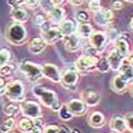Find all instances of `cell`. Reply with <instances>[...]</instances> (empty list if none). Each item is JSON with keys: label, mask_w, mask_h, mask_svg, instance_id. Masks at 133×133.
Here are the masks:
<instances>
[{"label": "cell", "mask_w": 133, "mask_h": 133, "mask_svg": "<svg viewBox=\"0 0 133 133\" xmlns=\"http://www.w3.org/2000/svg\"><path fill=\"white\" fill-rule=\"evenodd\" d=\"M84 55H86V56H90V57H94V58H98L99 60V56H100V52L98 51L94 46H88V47H85L84 48Z\"/></svg>", "instance_id": "836d02e7"}, {"label": "cell", "mask_w": 133, "mask_h": 133, "mask_svg": "<svg viewBox=\"0 0 133 133\" xmlns=\"http://www.w3.org/2000/svg\"><path fill=\"white\" fill-rule=\"evenodd\" d=\"M107 60H108L109 65H110V70L118 71V70H119V67H121V65H122L123 60H124V57H123L122 55L117 51L115 48H113L112 51L108 53Z\"/></svg>", "instance_id": "9a60e30c"}, {"label": "cell", "mask_w": 133, "mask_h": 133, "mask_svg": "<svg viewBox=\"0 0 133 133\" xmlns=\"http://www.w3.org/2000/svg\"><path fill=\"white\" fill-rule=\"evenodd\" d=\"M118 72H119V75H121L122 77H124L128 82L133 80V66L129 63V61H128L127 57L123 60L122 65H121V67H119V70H118Z\"/></svg>", "instance_id": "ffe728a7"}, {"label": "cell", "mask_w": 133, "mask_h": 133, "mask_svg": "<svg viewBox=\"0 0 133 133\" xmlns=\"http://www.w3.org/2000/svg\"><path fill=\"white\" fill-rule=\"evenodd\" d=\"M13 71H14V66H13V65L6 63V65H4V66H0V76H3V77L10 76L11 74H13Z\"/></svg>", "instance_id": "e575fe53"}, {"label": "cell", "mask_w": 133, "mask_h": 133, "mask_svg": "<svg viewBox=\"0 0 133 133\" xmlns=\"http://www.w3.org/2000/svg\"><path fill=\"white\" fill-rule=\"evenodd\" d=\"M33 122H34V125H37V127H44V119H43L42 117L34 118Z\"/></svg>", "instance_id": "ee69618b"}, {"label": "cell", "mask_w": 133, "mask_h": 133, "mask_svg": "<svg viewBox=\"0 0 133 133\" xmlns=\"http://www.w3.org/2000/svg\"><path fill=\"white\" fill-rule=\"evenodd\" d=\"M92 25L89 23V22H86V23H80L77 27H76V33H77V36L79 37H81V38H90V36L92 34Z\"/></svg>", "instance_id": "603a6c76"}, {"label": "cell", "mask_w": 133, "mask_h": 133, "mask_svg": "<svg viewBox=\"0 0 133 133\" xmlns=\"http://www.w3.org/2000/svg\"><path fill=\"white\" fill-rule=\"evenodd\" d=\"M109 127L113 132L115 133H124L127 131V124H125V118L122 115H114L110 122H109Z\"/></svg>", "instance_id": "e0dca14e"}, {"label": "cell", "mask_w": 133, "mask_h": 133, "mask_svg": "<svg viewBox=\"0 0 133 133\" xmlns=\"http://www.w3.org/2000/svg\"><path fill=\"white\" fill-rule=\"evenodd\" d=\"M89 42L90 44L94 46L98 51L100 52H104L105 48H107V43H108V37L105 34V32H102V31H94L92 34L90 36L89 38Z\"/></svg>", "instance_id": "9c48e42d"}, {"label": "cell", "mask_w": 133, "mask_h": 133, "mask_svg": "<svg viewBox=\"0 0 133 133\" xmlns=\"http://www.w3.org/2000/svg\"><path fill=\"white\" fill-rule=\"evenodd\" d=\"M3 112L8 117H14V115H17L18 113L21 112V105H18V103L14 102V103H11V104L5 105L4 109H3Z\"/></svg>", "instance_id": "f546056e"}, {"label": "cell", "mask_w": 133, "mask_h": 133, "mask_svg": "<svg viewBox=\"0 0 133 133\" xmlns=\"http://www.w3.org/2000/svg\"><path fill=\"white\" fill-rule=\"evenodd\" d=\"M10 61V51L6 48L0 50V66H4Z\"/></svg>", "instance_id": "d6a6232c"}, {"label": "cell", "mask_w": 133, "mask_h": 133, "mask_svg": "<svg viewBox=\"0 0 133 133\" xmlns=\"http://www.w3.org/2000/svg\"><path fill=\"white\" fill-rule=\"evenodd\" d=\"M125 124H127V129L131 133H133V113H129L127 114L125 117Z\"/></svg>", "instance_id": "8d00e7d4"}, {"label": "cell", "mask_w": 133, "mask_h": 133, "mask_svg": "<svg viewBox=\"0 0 133 133\" xmlns=\"http://www.w3.org/2000/svg\"><path fill=\"white\" fill-rule=\"evenodd\" d=\"M112 89L114 90L115 92H118V94H123V92L125 91L127 89H128V81L122 77L121 75H117V76H114L112 79Z\"/></svg>", "instance_id": "d6986e66"}, {"label": "cell", "mask_w": 133, "mask_h": 133, "mask_svg": "<svg viewBox=\"0 0 133 133\" xmlns=\"http://www.w3.org/2000/svg\"><path fill=\"white\" fill-rule=\"evenodd\" d=\"M105 34H107V37H108V41L109 42H113V43H115V42L118 41L119 38H121V31L117 28V27H114V25H108L107 27V32H105Z\"/></svg>", "instance_id": "4316f807"}, {"label": "cell", "mask_w": 133, "mask_h": 133, "mask_svg": "<svg viewBox=\"0 0 133 133\" xmlns=\"http://www.w3.org/2000/svg\"><path fill=\"white\" fill-rule=\"evenodd\" d=\"M58 115H60V119L63 122H69L74 118V114L70 110V108L67 107V104H62L60 110H58Z\"/></svg>", "instance_id": "83f0119b"}, {"label": "cell", "mask_w": 133, "mask_h": 133, "mask_svg": "<svg viewBox=\"0 0 133 133\" xmlns=\"http://www.w3.org/2000/svg\"><path fill=\"white\" fill-rule=\"evenodd\" d=\"M124 1H127V3H132L133 4V0H124Z\"/></svg>", "instance_id": "11a10c76"}, {"label": "cell", "mask_w": 133, "mask_h": 133, "mask_svg": "<svg viewBox=\"0 0 133 133\" xmlns=\"http://www.w3.org/2000/svg\"><path fill=\"white\" fill-rule=\"evenodd\" d=\"M11 18L14 22H18V23H25V22L29 19V14L25 9H23L21 6L18 8H13L11 9Z\"/></svg>", "instance_id": "7402d4cb"}, {"label": "cell", "mask_w": 133, "mask_h": 133, "mask_svg": "<svg viewBox=\"0 0 133 133\" xmlns=\"http://www.w3.org/2000/svg\"><path fill=\"white\" fill-rule=\"evenodd\" d=\"M17 127V122H15V119L13 118V117H9V118H6L4 122L1 123V125H0V131L3 133H8L13 131L14 128Z\"/></svg>", "instance_id": "f1b7e54d"}, {"label": "cell", "mask_w": 133, "mask_h": 133, "mask_svg": "<svg viewBox=\"0 0 133 133\" xmlns=\"http://www.w3.org/2000/svg\"><path fill=\"white\" fill-rule=\"evenodd\" d=\"M25 3V0H8V4L10 5L11 8H18Z\"/></svg>", "instance_id": "60d3db41"}, {"label": "cell", "mask_w": 133, "mask_h": 133, "mask_svg": "<svg viewBox=\"0 0 133 133\" xmlns=\"http://www.w3.org/2000/svg\"><path fill=\"white\" fill-rule=\"evenodd\" d=\"M17 127L18 129L23 133H28V132H32L33 127H34V122L32 118H28V117H24V118H21L18 123H17Z\"/></svg>", "instance_id": "d4e9b609"}, {"label": "cell", "mask_w": 133, "mask_h": 133, "mask_svg": "<svg viewBox=\"0 0 133 133\" xmlns=\"http://www.w3.org/2000/svg\"><path fill=\"white\" fill-rule=\"evenodd\" d=\"M58 133H71V129L69 127L62 125V127H60V129H58Z\"/></svg>", "instance_id": "bcb514c9"}, {"label": "cell", "mask_w": 133, "mask_h": 133, "mask_svg": "<svg viewBox=\"0 0 133 133\" xmlns=\"http://www.w3.org/2000/svg\"><path fill=\"white\" fill-rule=\"evenodd\" d=\"M88 122L92 128H102L105 124V117L102 112H92L88 117Z\"/></svg>", "instance_id": "44dd1931"}, {"label": "cell", "mask_w": 133, "mask_h": 133, "mask_svg": "<svg viewBox=\"0 0 133 133\" xmlns=\"http://www.w3.org/2000/svg\"><path fill=\"white\" fill-rule=\"evenodd\" d=\"M46 47H47V43L43 39V37H36V38L31 39V42L28 43V50L33 55H39V53H42V52L46 50Z\"/></svg>", "instance_id": "2e32d148"}, {"label": "cell", "mask_w": 133, "mask_h": 133, "mask_svg": "<svg viewBox=\"0 0 133 133\" xmlns=\"http://www.w3.org/2000/svg\"><path fill=\"white\" fill-rule=\"evenodd\" d=\"M5 38L10 42L11 44L15 46H21L24 42L27 41V31L23 27L22 23L14 22L13 24H10L6 31H5Z\"/></svg>", "instance_id": "7a4b0ae2"}, {"label": "cell", "mask_w": 133, "mask_h": 133, "mask_svg": "<svg viewBox=\"0 0 133 133\" xmlns=\"http://www.w3.org/2000/svg\"><path fill=\"white\" fill-rule=\"evenodd\" d=\"M131 94L133 95V84H132V86H131Z\"/></svg>", "instance_id": "db71d44e"}, {"label": "cell", "mask_w": 133, "mask_h": 133, "mask_svg": "<svg viewBox=\"0 0 133 133\" xmlns=\"http://www.w3.org/2000/svg\"><path fill=\"white\" fill-rule=\"evenodd\" d=\"M21 112L24 117H28V118L34 119V118L42 115V108L37 102L24 100V102L21 104Z\"/></svg>", "instance_id": "8992f818"}, {"label": "cell", "mask_w": 133, "mask_h": 133, "mask_svg": "<svg viewBox=\"0 0 133 133\" xmlns=\"http://www.w3.org/2000/svg\"><path fill=\"white\" fill-rule=\"evenodd\" d=\"M75 18L79 23H86L90 21V14L88 10H77L75 14Z\"/></svg>", "instance_id": "1f68e13d"}, {"label": "cell", "mask_w": 133, "mask_h": 133, "mask_svg": "<svg viewBox=\"0 0 133 133\" xmlns=\"http://www.w3.org/2000/svg\"><path fill=\"white\" fill-rule=\"evenodd\" d=\"M8 133H15V132H13V131H10V132H8Z\"/></svg>", "instance_id": "9f6ffc18"}, {"label": "cell", "mask_w": 133, "mask_h": 133, "mask_svg": "<svg viewBox=\"0 0 133 133\" xmlns=\"http://www.w3.org/2000/svg\"><path fill=\"white\" fill-rule=\"evenodd\" d=\"M127 58H128V61H129V63H131V65L133 66V53H129V56H128Z\"/></svg>", "instance_id": "f907efd6"}, {"label": "cell", "mask_w": 133, "mask_h": 133, "mask_svg": "<svg viewBox=\"0 0 133 133\" xmlns=\"http://www.w3.org/2000/svg\"><path fill=\"white\" fill-rule=\"evenodd\" d=\"M69 3H70L71 5H75V6H79V5H81L82 3H84V0H69Z\"/></svg>", "instance_id": "7dc6e473"}, {"label": "cell", "mask_w": 133, "mask_h": 133, "mask_svg": "<svg viewBox=\"0 0 133 133\" xmlns=\"http://www.w3.org/2000/svg\"><path fill=\"white\" fill-rule=\"evenodd\" d=\"M114 133H115V132H114Z\"/></svg>", "instance_id": "680465c9"}, {"label": "cell", "mask_w": 133, "mask_h": 133, "mask_svg": "<svg viewBox=\"0 0 133 133\" xmlns=\"http://www.w3.org/2000/svg\"><path fill=\"white\" fill-rule=\"evenodd\" d=\"M58 129H60L58 125L52 124V125H48V127L44 129V133H58Z\"/></svg>", "instance_id": "7bdbcfd3"}, {"label": "cell", "mask_w": 133, "mask_h": 133, "mask_svg": "<svg viewBox=\"0 0 133 133\" xmlns=\"http://www.w3.org/2000/svg\"><path fill=\"white\" fill-rule=\"evenodd\" d=\"M42 74L43 77L51 80L52 82H61V71L53 63H43L42 65Z\"/></svg>", "instance_id": "30bf717a"}, {"label": "cell", "mask_w": 133, "mask_h": 133, "mask_svg": "<svg viewBox=\"0 0 133 133\" xmlns=\"http://www.w3.org/2000/svg\"><path fill=\"white\" fill-rule=\"evenodd\" d=\"M96 63H98V58L82 55L75 61V67L79 72H90L96 70Z\"/></svg>", "instance_id": "52a82bcc"}, {"label": "cell", "mask_w": 133, "mask_h": 133, "mask_svg": "<svg viewBox=\"0 0 133 133\" xmlns=\"http://www.w3.org/2000/svg\"><path fill=\"white\" fill-rule=\"evenodd\" d=\"M102 1L100 0H90L89 1V9L92 11V13H96L102 9Z\"/></svg>", "instance_id": "d590c367"}, {"label": "cell", "mask_w": 133, "mask_h": 133, "mask_svg": "<svg viewBox=\"0 0 133 133\" xmlns=\"http://www.w3.org/2000/svg\"><path fill=\"white\" fill-rule=\"evenodd\" d=\"M48 19L53 24H60L65 19V9L60 5H55L51 10L48 11Z\"/></svg>", "instance_id": "ac0fdd59"}, {"label": "cell", "mask_w": 133, "mask_h": 133, "mask_svg": "<svg viewBox=\"0 0 133 133\" xmlns=\"http://www.w3.org/2000/svg\"><path fill=\"white\" fill-rule=\"evenodd\" d=\"M42 37L47 44H55L63 38V34H62V32L60 31L58 27H51L50 29H47L46 32L42 33Z\"/></svg>", "instance_id": "4fadbf2b"}, {"label": "cell", "mask_w": 133, "mask_h": 133, "mask_svg": "<svg viewBox=\"0 0 133 133\" xmlns=\"http://www.w3.org/2000/svg\"><path fill=\"white\" fill-rule=\"evenodd\" d=\"M112 9H114V10H121V9H123V1L122 0H113Z\"/></svg>", "instance_id": "ab89813d"}, {"label": "cell", "mask_w": 133, "mask_h": 133, "mask_svg": "<svg viewBox=\"0 0 133 133\" xmlns=\"http://www.w3.org/2000/svg\"><path fill=\"white\" fill-rule=\"evenodd\" d=\"M28 8H31V9H34V8H37L38 5H39V0H25V3H24Z\"/></svg>", "instance_id": "b9f144b4"}, {"label": "cell", "mask_w": 133, "mask_h": 133, "mask_svg": "<svg viewBox=\"0 0 133 133\" xmlns=\"http://www.w3.org/2000/svg\"><path fill=\"white\" fill-rule=\"evenodd\" d=\"M113 19H114V14H113L112 9L102 8L99 11L94 13V22L98 25H100V27H108V25H110Z\"/></svg>", "instance_id": "ba28073f"}, {"label": "cell", "mask_w": 133, "mask_h": 133, "mask_svg": "<svg viewBox=\"0 0 133 133\" xmlns=\"http://www.w3.org/2000/svg\"><path fill=\"white\" fill-rule=\"evenodd\" d=\"M96 70L100 72H108L110 70V65H109V62L107 58H99L98 60V63H96Z\"/></svg>", "instance_id": "4dcf8cb0"}, {"label": "cell", "mask_w": 133, "mask_h": 133, "mask_svg": "<svg viewBox=\"0 0 133 133\" xmlns=\"http://www.w3.org/2000/svg\"><path fill=\"white\" fill-rule=\"evenodd\" d=\"M71 133H82L80 129H77V128H74V129H71Z\"/></svg>", "instance_id": "816d5d0a"}, {"label": "cell", "mask_w": 133, "mask_h": 133, "mask_svg": "<svg viewBox=\"0 0 133 133\" xmlns=\"http://www.w3.org/2000/svg\"><path fill=\"white\" fill-rule=\"evenodd\" d=\"M33 22H34V24H37L38 27H41L44 22H47V19H46V17H44V15H42V14H36Z\"/></svg>", "instance_id": "74e56055"}, {"label": "cell", "mask_w": 133, "mask_h": 133, "mask_svg": "<svg viewBox=\"0 0 133 133\" xmlns=\"http://www.w3.org/2000/svg\"><path fill=\"white\" fill-rule=\"evenodd\" d=\"M32 92L34 96H37L39 100L42 102L43 105L48 107L53 112H58L60 108H61V104L57 99V95L53 90H48V89H44L42 86H33L32 89Z\"/></svg>", "instance_id": "6da1fadb"}, {"label": "cell", "mask_w": 133, "mask_h": 133, "mask_svg": "<svg viewBox=\"0 0 133 133\" xmlns=\"http://www.w3.org/2000/svg\"><path fill=\"white\" fill-rule=\"evenodd\" d=\"M81 99L88 107H96L100 103V94L91 88H88L81 92Z\"/></svg>", "instance_id": "7c38bea8"}, {"label": "cell", "mask_w": 133, "mask_h": 133, "mask_svg": "<svg viewBox=\"0 0 133 133\" xmlns=\"http://www.w3.org/2000/svg\"><path fill=\"white\" fill-rule=\"evenodd\" d=\"M31 133H44V129H43V127H37V125H34Z\"/></svg>", "instance_id": "f6af8a7d"}, {"label": "cell", "mask_w": 133, "mask_h": 133, "mask_svg": "<svg viewBox=\"0 0 133 133\" xmlns=\"http://www.w3.org/2000/svg\"><path fill=\"white\" fill-rule=\"evenodd\" d=\"M5 96L15 103H23L25 100V92H24V85L19 80H13L8 82Z\"/></svg>", "instance_id": "3957f363"}, {"label": "cell", "mask_w": 133, "mask_h": 133, "mask_svg": "<svg viewBox=\"0 0 133 133\" xmlns=\"http://www.w3.org/2000/svg\"><path fill=\"white\" fill-rule=\"evenodd\" d=\"M58 28L62 32L63 37L65 36H69V34H72V33H75V31H76V25H75V23L71 19H63L58 24Z\"/></svg>", "instance_id": "cb8c5ba5"}, {"label": "cell", "mask_w": 133, "mask_h": 133, "mask_svg": "<svg viewBox=\"0 0 133 133\" xmlns=\"http://www.w3.org/2000/svg\"><path fill=\"white\" fill-rule=\"evenodd\" d=\"M28 133H31V132H28Z\"/></svg>", "instance_id": "6f0895ef"}, {"label": "cell", "mask_w": 133, "mask_h": 133, "mask_svg": "<svg viewBox=\"0 0 133 133\" xmlns=\"http://www.w3.org/2000/svg\"><path fill=\"white\" fill-rule=\"evenodd\" d=\"M79 71L76 70V67L74 66L71 69H67L65 71L61 72V84L62 86L70 91L76 90V85L79 82Z\"/></svg>", "instance_id": "5b68a950"}, {"label": "cell", "mask_w": 133, "mask_h": 133, "mask_svg": "<svg viewBox=\"0 0 133 133\" xmlns=\"http://www.w3.org/2000/svg\"><path fill=\"white\" fill-rule=\"evenodd\" d=\"M63 1H65V0H52V3H53L55 5H61Z\"/></svg>", "instance_id": "681fc988"}, {"label": "cell", "mask_w": 133, "mask_h": 133, "mask_svg": "<svg viewBox=\"0 0 133 133\" xmlns=\"http://www.w3.org/2000/svg\"><path fill=\"white\" fill-rule=\"evenodd\" d=\"M67 107L70 108V110L72 112L74 115H77V117H80V115H84L86 110H88V105H86V103L84 102L82 99H71V100H69L67 103Z\"/></svg>", "instance_id": "5bb4252c"}, {"label": "cell", "mask_w": 133, "mask_h": 133, "mask_svg": "<svg viewBox=\"0 0 133 133\" xmlns=\"http://www.w3.org/2000/svg\"><path fill=\"white\" fill-rule=\"evenodd\" d=\"M129 27H131V29L133 31V18L131 19V22H129Z\"/></svg>", "instance_id": "f5cc1de1"}, {"label": "cell", "mask_w": 133, "mask_h": 133, "mask_svg": "<svg viewBox=\"0 0 133 133\" xmlns=\"http://www.w3.org/2000/svg\"><path fill=\"white\" fill-rule=\"evenodd\" d=\"M19 70L25 75V77L31 82H36L43 77L42 66H38L31 61H23L19 65Z\"/></svg>", "instance_id": "277c9868"}, {"label": "cell", "mask_w": 133, "mask_h": 133, "mask_svg": "<svg viewBox=\"0 0 133 133\" xmlns=\"http://www.w3.org/2000/svg\"><path fill=\"white\" fill-rule=\"evenodd\" d=\"M114 48L119 52L124 58L129 56V44H128V42L125 39H123V38H119L118 41L114 43Z\"/></svg>", "instance_id": "484cf974"}, {"label": "cell", "mask_w": 133, "mask_h": 133, "mask_svg": "<svg viewBox=\"0 0 133 133\" xmlns=\"http://www.w3.org/2000/svg\"><path fill=\"white\" fill-rule=\"evenodd\" d=\"M63 41V46L67 51L70 52H76L81 48V37L77 36V33H72V34H69V36H65L62 38Z\"/></svg>", "instance_id": "8fae6325"}, {"label": "cell", "mask_w": 133, "mask_h": 133, "mask_svg": "<svg viewBox=\"0 0 133 133\" xmlns=\"http://www.w3.org/2000/svg\"><path fill=\"white\" fill-rule=\"evenodd\" d=\"M6 80L0 76V95H5V91H6Z\"/></svg>", "instance_id": "f35d334b"}, {"label": "cell", "mask_w": 133, "mask_h": 133, "mask_svg": "<svg viewBox=\"0 0 133 133\" xmlns=\"http://www.w3.org/2000/svg\"><path fill=\"white\" fill-rule=\"evenodd\" d=\"M39 28H41V32H42V33H43V32H46V31H47V29H50L51 27H50V24H48L47 22H44V23L42 24V25H41V27H39Z\"/></svg>", "instance_id": "c3c4849f"}]
</instances>
